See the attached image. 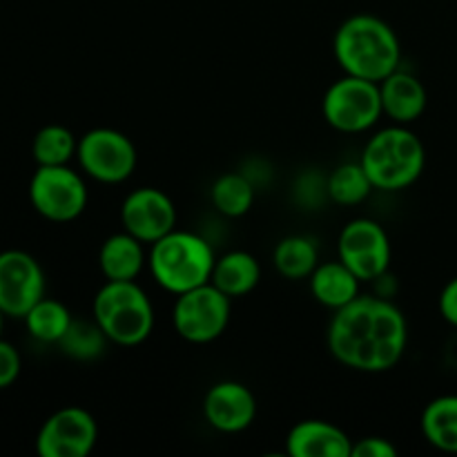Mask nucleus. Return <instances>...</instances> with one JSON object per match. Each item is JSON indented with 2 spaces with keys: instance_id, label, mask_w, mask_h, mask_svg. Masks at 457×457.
<instances>
[{
  "instance_id": "nucleus-1",
  "label": "nucleus",
  "mask_w": 457,
  "mask_h": 457,
  "mask_svg": "<svg viewBox=\"0 0 457 457\" xmlns=\"http://www.w3.org/2000/svg\"><path fill=\"white\" fill-rule=\"evenodd\" d=\"M328 351L339 364L360 373H386L406 353L409 326L395 303L382 295H360L330 320Z\"/></svg>"
},
{
  "instance_id": "nucleus-2",
  "label": "nucleus",
  "mask_w": 457,
  "mask_h": 457,
  "mask_svg": "<svg viewBox=\"0 0 457 457\" xmlns=\"http://www.w3.org/2000/svg\"><path fill=\"white\" fill-rule=\"evenodd\" d=\"M333 52L344 74L382 83L400 70L402 47L395 29L373 13H355L339 25Z\"/></svg>"
},
{
  "instance_id": "nucleus-3",
  "label": "nucleus",
  "mask_w": 457,
  "mask_h": 457,
  "mask_svg": "<svg viewBox=\"0 0 457 457\" xmlns=\"http://www.w3.org/2000/svg\"><path fill=\"white\" fill-rule=\"evenodd\" d=\"M364 165L375 190L397 192L413 186L427 165L424 143L406 125H391L369 138L361 152Z\"/></svg>"
},
{
  "instance_id": "nucleus-4",
  "label": "nucleus",
  "mask_w": 457,
  "mask_h": 457,
  "mask_svg": "<svg viewBox=\"0 0 457 457\" xmlns=\"http://www.w3.org/2000/svg\"><path fill=\"white\" fill-rule=\"evenodd\" d=\"M214 262L217 257L212 245L204 237L177 228L154 241L147 254V266L154 281L172 295H183L208 284Z\"/></svg>"
},
{
  "instance_id": "nucleus-5",
  "label": "nucleus",
  "mask_w": 457,
  "mask_h": 457,
  "mask_svg": "<svg viewBox=\"0 0 457 457\" xmlns=\"http://www.w3.org/2000/svg\"><path fill=\"white\" fill-rule=\"evenodd\" d=\"M92 312L116 346H138L154 330V306L137 281H105L94 297Z\"/></svg>"
},
{
  "instance_id": "nucleus-6",
  "label": "nucleus",
  "mask_w": 457,
  "mask_h": 457,
  "mask_svg": "<svg viewBox=\"0 0 457 457\" xmlns=\"http://www.w3.org/2000/svg\"><path fill=\"white\" fill-rule=\"evenodd\" d=\"M326 123L342 134H360L373 128L384 114L379 83L344 74L335 80L321 101Z\"/></svg>"
},
{
  "instance_id": "nucleus-7",
  "label": "nucleus",
  "mask_w": 457,
  "mask_h": 457,
  "mask_svg": "<svg viewBox=\"0 0 457 457\" xmlns=\"http://www.w3.org/2000/svg\"><path fill=\"white\" fill-rule=\"evenodd\" d=\"M232 299L212 281L177 295L172 308V324L179 337L190 344H210L226 333L230 324Z\"/></svg>"
},
{
  "instance_id": "nucleus-8",
  "label": "nucleus",
  "mask_w": 457,
  "mask_h": 457,
  "mask_svg": "<svg viewBox=\"0 0 457 457\" xmlns=\"http://www.w3.org/2000/svg\"><path fill=\"white\" fill-rule=\"evenodd\" d=\"M36 212L54 223H67L85 212L89 201L85 179L70 165H38L29 181Z\"/></svg>"
},
{
  "instance_id": "nucleus-9",
  "label": "nucleus",
  "mask_w": 457,
  "mask_h": 457,
  "mask_svg": "<svg viewBox=\"0 0 457 457\" xmlns=\"http://www.w3.org/2000/svg\"><path fill=\"white\" fill-rule=\"evenodd\" d=\"M80 170L89 179L107 186L128 181L138 163V154L128 134L112 128H94L79 138L76 150Z\"/></svg>"
},
{
  "instance_id": "nucleus-10",
  "label": "nucleus",
  "mask_w": 457,
  "mask_h": 457,
  "mask_svg": "<svg viewBox=\"0 0 457 457\" xmlns=\"http://www.w3.org/2000/svg\"><path fill=\"white\" fill-rule=\"evenodd\" d=\"M337 254L357 279L378 281L391 266V239L373 219H353L339 232Z\"/></svg>"
},
{
  "instance_id": "nucleus-11",
  "label": "nucleus",
  "mask_w": 457,
  "mask_h": 457,
  "mask_svg": "<svg viewBox=\"0 0 457 457\" xmlns=\"http://www.w3.org/2000/svg\"><path fill=\"white\" fill-rule=\"evenodd\" d=\"M98 440V424L87 409L65 406L49 415L36 436L40 457H87Z\"/></svg>"
},
{
  "instance_id": "nucleus-12",
  "label": "nucleus",
  "mask_w": 457,
  "mask_h": 457,
  "mask_svg": "<svg viewBox=\"0 0 457 457\" xmlns=\"http://www.w3.org/2000/svg\"><path fill=\"white\" fill-rule=\"evenodd\" d=\"M45 297V272L25 250L0 253V311L22 320Z\"/></svg>"
},
{
  "instance_id": "nucleus-13",
  "label": "nucleus",
  "mask_w": 457,
  "mask_h": 457,
  "mask_svg": "<svg viewBox=\"0 0 457 457\" xmlns=\"http://www.w3.org/2000/svg\"><path fill=\"white\" fill-rule=\"evenodd\" d=\"M177 205L159 187H138L120 204V221L125 232L143 244H154L177 228Z\"/></svg>"
},
{
  "instance_id": "nucleus-14",
  "label": "nucleus",
  "mask_w": 457,
  "mask_h": 457,
  "mask_svg": "<svg viewBox=\"0 0 457 457\" xmlns=\"http://www.w3.org/2000/svg\"><path fill=\"white\" fill-rule=\"evenodd\" d=\"M204 418L214 431L241 433L257 418V400L245 384L217 382L204 397Z\"/></svg>"
},
{
  "instance_id": "nucleus-15",
  "label": "nucleus",
  "mask_w": 457,
  "mask_h": 457,
  "mask_svg": "<svg viewBox=\"0 0 457 457\" xmlns=\"http://www.w3.org/2000/svg\"><path fill=\"white\" fill-rule=\"evenodd\" d=\"M286 451L293 457H351L353 440L335 424L303 420L290 428Z\"/></svg>"
},
{
  "instance_id": "nucleus-16",
  "label": "nucleus",
  "mask_w": 457,
  "mask_h": 457,
  "mask_svg": "<svg viewBox=\"0 0 457 457\" xmlns=\"http://www.w3.org/2000/svg\"><path fill=\"white\" fill-rule=\"evenodd\" d=\"M382 110L393 123L411 125L427 112L428 94L422 80L411 71L395 70L379 83Z\"/></svg>"
},
{
  "instance_id": "nucleus-17",
  "label": "nucleus",
  "mask_w": 457,
  "mask_h": 457,
  "mask_svg": "<svg viewBox=\"0 0 457 457\" xmlns=\"http://www.w3.org/2000/svg\"><path fill=\"white\" fill-rule=\"evenodd\" d=\"M145 263L147 257L143 241H138L129 232L107 237L98 250V268L105 281H137Z\"/></svg>"
},
{
  "instance_id": "nucleus-18",
  "label": "nucleus",
  "mask_w": 457,
  "mask_h": 457,
  "mask_svg": "<svg viewBox=\"0 0 457 457\" xmlns=\"http://www.w3.org/2000/svg\"><path fill=\"white\" fill-rule=\"evenodd\" d=\"M311 279V293L321 306L330 308V311H339V308L348 306L353 299L360 297V284L355 272L346 266L344 262H326L312 270Z\"/></svg>"
},
{
  "instance_id": "nucleus-19",
  "label": "nucleus",
  "mask_w": 457,
  "mask_h": 457,
  "mask_svg": "<svg viewBox=\"0 0 457 457\" xmlns=\"http://www.w3.org/2000/svg\"><path fill=\"white\" fill-rule=\"evenodd\" d=\"M259 279H262V266H259L257 257L245 250H232V253L221 254L214 262L212 277H210V281L230 299L253 293Z\"/></svg>"
},
{
  "instance_id": "nucleus-20",
  "label": "nucleus",
  "mask_w": 457,
  "mask_h": 457,
  "mask_svg": "<svg viewBox=\"0 0 457 457\" xmlns=\"http://www.w3.org/2000/svg\"><path fill=\"white\" fill-rule=\"evenodd\" d=\"M420 427L428 445L445 453H457V395H442L428 402Z\"/></svg>"
},
{
  "instance_id": "nucleus-21",
  "label": "nucleus",
  "mask_w": 457,
  "mask_h": 457,
  "mask_svg": "<svg viewBox=\"0 0 457 457\" xmlns=\"http://www.w3.org/2000/svg\"><path fill=\"white\" fill-rule=\"evenodd\" d=\"M272 263L284 279H308L312 270L320 266V250L311 237L290 235L275 245Z\"/></svg>"
},
{
  "instance_id": "nucleus-22",
  "label": "nucleus",
  "mask_w": 457,
  "mask_h": 457,
  "mask_svg": "<svg viewBox=\"0 0 457 457\" xmlns=\"http://www.w3.org/2000/svg\"><path fill=\"white\" fill-rule=\"evenodd\" d=\"M22 321L27 326V333L34 339H38L43 344H58L62 339V335L70 330L74 317H71L70 308L65 303L43 297L22 317Z\"/></svg>"
},
{
  "instance_id": "nucleus-23",
  "label": "nucleus",
  "mask_w": 457,
  "mask_h": 457,
  "mask_svg": "<svg viewBox=\"0 0 457 457\" xmlns=\"http://www.w3.org/2000/svg\"><path fill=\"white\" fill-rule=\"evenodd\" d=\"M210 199L223 217H244L254 204V183L248 174L228 172L212 183Z\"/></svg>"
},
{
  "instance_id": "nucleus-24",
  "label": "nucleus",
  "mask_w": 457,
  "mask_h": 457,
  "mask_svg": "<svg viewBox=\"0 0 457 457\" xmlns=\"http://www.w3.org/2000/svg\"><path fill=\"white\" fill-rule=\"evenodd\" d=\"M373 190V183L360 161L337 165L326 179V195L339 205H360Z\"/></svg>"
},
{
  "instance_id": "nucleus-25",
  "label": "nucleus",
  "mask_w": 457,
  "mask_h": 457,
  "mask_svg": "<svg viewBox=\"0 0 457 457\" xmlns=\"http://www.w3.org/2000/svg\"><path fill=\"white\" fill-rule=\"evenodd\" d=\"M79 141L65 125H45L31 143V154L38 165H70L76 156Z\"/></svg>"
},
{
  "instance_id": "nucleus-26",
  "label": "nucleus",
  "mask_w": 457,
  "mask_h": 457,
  "mask_svg": "<svg viewBox=\"0 0 457 457\" xmlns=\"http://www.w3.org/2000/svg\"><path fill=\"white\" fill-rule=\"evenodd\" d=\"M107 344L112 342L107 339V335L103 333L101 326L96 324V320H74L70 330H67V333L62 335L61 342H58V346H61V351L65 353V355L74 357V360L92 361L98 360V357L105 353Z\"/></svg>"
},
{
  "instance_id": "nucleus-27",
  "label": "nucleus",
  "mask_w": 457,
  "mask_h": 457,
  "mask_svg": "<svg viewBox=\"0 0 457 457\" xmlns=\"http://www.w3.org/2000/svg\"><path fill=\"white\" fill-rule=\"evenodd\" d=\"M22 369L21 353L16 351V346L9 342L0 339V391L9 388L18 379Z\"/></svg>"
},
{
  "instance_id": "nucleus-28",
  "label": "nucleus",
  "mask_w": 457,
  "mask_h": 457,
  "mask_svg": "<svg viewBox=\"0 0 457 457\" xmlns=\"http://www.w3.org/2000/svg\"><path fill=\"white\" fill-rule=\"evenodd\" d=\"M351 457H397V449L386 437H361L353 442Z\"/></svg>"
},
{
  "instance_id": "nucleus-29",
  "label": "nucleus",
  "mask_w": 457,
  "mask_h": 457,
  "mask_svg": "<svg viewBox=\"0 0 457 457\" xmlns=\"http://www.w3.org/2000/svg\"><path fill=\"white\" fill-rule=\"evenodd\" d=\"M437 306H440V315L445 317L446 324L455 326L457 328V277H453V279L442 288Z\"/></svg>"
},
{
  "instance_id": "nucleus-30",
  "label": "nucleus",
  "mask_w": 457,
  "mask_h": 457,
  "mask_svg": "<svg viewBox=\"0 0 457 457\" xmlns=\"http://www.w3.org/2000/svg\"><path fill=\"white\" fill-rule=\"evenodd\" d=\"M3 320H4V312L0 311V333H3Z\"/></svg>"
}]
</instances>
